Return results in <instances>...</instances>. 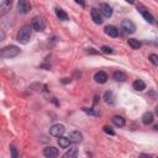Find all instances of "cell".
Listing matches in <instances>:
<instances>
[{
  "instance_id": "6da1fadb",
  "label": "cell",
  "mask_w": 158,
  "mask_h": 158,
  "mask_svg": "<svg viewBox=\"0 0 158 158\" xmlns=\"http://www.w3.org/2000/svg\"><path fill=\"white\" fill-rule=\"evenodd\" d=\"M31 33H32L31 27H30L28 25H25V26H22L21 28H20L16 38H17V41L20 43L25 44V43H27L30 41V38H31Z\"/></svg>"
},
{
  "instance_id": "7a4b0ae2",
  "label": "cell",
  "mask_w": 158,
  "mask_h": 158,
  "mask_svg": "<svg viewBox=\"0 0 158 158\" xmlns=\"http://www.w3.org/2000/svg\"><path fill=\"white\" fill-rule=\"evenodd\" d=\"M19 53H20V48L17 46L11 44V46H6V47L1 48L0 56L3 58H14V57H16Z\"/></svg>"
},
{
  "instance_id": "3957f363",
  "label": "cell",
  "mask_w": 158,
  "mask_h": 158,
  "mask_svg": "<svg viewBox=\"0 0 158 158\" xmlns=\"http://www.w3.org/2000/svg\"><path fill=\"white\" fill-rule=\"evenodd\" d=\"M31 25H32L33 30H36V31H38V32L43 31V30L46 28V20L42 16H35L31 21Z\"/></svg>"
},
{
  "instance_id": "277c9868",
  "label": "cell",
  "mask_w": 158,
  "mask_h": 158,
  "mask_svg": "<svg viewBox=\"0 0 158 158\" xmlns=\"http://www.w3.org/2000/svg\"><path fill=\"white\" fill-rule=\"evenodd\" d=\"M30 10H31V5H30L28 0H19L17 1V11L20 14L25 15L30 12Z\"/></svg>"
},
{
  "instance_id": "5b68a950",
  "label": "cell",
  "mask_w": 158,
  "mask_h": 158,
  "mask_svg": "<svg viewBox=\"0 0 158 158\" xmlns=\"http://www.w3.org/2000/svg\"><path fill=\"white\" fill-rule=\"evenodd\" d=\"M64 131H66V128H64L63 125H59V123H56V125H53L51 128H49V135L53 136V137H61Z\"/></svg>"
},
{
  "instance_id": "8992f818",
  "label": "cell",
  "mask_w": 158,
  "mask_h": 158,
  "mask_svg": "<svg viewBox=\"0 0 158 158\" xmlns=\"http://www.w3.org/2000/svg\"><path fill=\"white\" fill-rule=\"evenodd\" d=\"M121 28L127 33H133L136 31V25L131 20H123L121 22Z\"/></svg>"
},
{
  "instance_id": "52a82bcc",
  "label": "cell",
  "mask_w": 158,
  "mask_h": 158,
  "mask_svg": "<svg viewBox=\"0 0 158 158\" xmlns=\"http://www.w3.org/2000/svg\"><path fill=\"white\" fill-rule=\"evenodd\" d=\"M137 10L142 14V16L145 17V20L147 22H150V24H155V17H153V15L151 12H148L147 10L142 6V5H137Z\"/></svg>"
},
{
  "instance_id": "ba28073f",
  "label": "cell",
  "mask_w": 158,
  "mask_h": 158,
  "mask_svg": "<svg viewBox=\"0 0 158 158\" xmlns=\"http://www.w3.org/2000/svg\"><path fill=\"white\" fill-rule=\"evenodd\" d=\"M43 155L44 157H47V158H54V157H57L59 155V152L56 147H46L43 150Z\"/></svg>"
},
{
  "instance_id": "9c48e42d",
  "label": "cell",
  "mask_w": 158,
  "mask_h": 158,
  "mask_svg": "<svg viewBox=\"0 0 158 158\" xmlns=\"http://www.w3.org/2000/svg\"><path fill=\"white\" fill-rule=\"evenodd\" d=\"M91 19L96 25L103 24V17H101V11H99L98 9H91Z\"/></svg>"
},
{
  "instance_id": "30bf717a",
  "label": "cell",
  "mask_w": 158,
  "mask_h": 158,
  "mask_svg": "<svg viewBox=\"0 0 158 158\" xmlns=\"http://www.w3.org/2000/svg\"><path fill=\"white\" fill-rule=\"evenodd\" d=\"M94 79H95L96 83H99V84H104V83H106V80H107V74H106L105 72L100 71V72L95 73V76H94Z\"/></svg>"
},
{
  "instance_id": "8fae6325",
  "label": "cell",
  "mask_w": 158,
  "mask_h": 158,
  "mask_svg": "<svg viewBox=\"0 0 158 158\" xmlns=\"http://www.w3.org/2000/svg\"><path fill=\"white\" fill-rule=\"evenodd\" d=\"M100 11L105 17H111L112 16V9L109 4H101L100 6Z\"/></svg>"
},
{
  "instance_id": "7c38bea8",
  "label": "cell",
  "mask_w": 158,
  "mask_h": 158,
  "mask_svg": "<svg viewBox=\"0 0 158 158\" xmlns=\"http://www.w3.org/2000/svg\"><path fill=\"white\" fill-rule=\"evenodd\" d=\"M69 138H71L72 143H79L83 140V135L79 131H73V132H71V135H69Z\"/></svg>"
},
{
  "instance_id": "4fadbf2b",
  "label": "cell",
  "mask_w": 158,
  "mask_h": 158,
  "mask_svg": "<svg viewBox=\"0 0 158 158\" xmlns=\"http://www.w3.org/2000/svg\"><path fill=\"white\" fill-rule=\"evenodd\" d=\"M104 30H105V33L110 37H117L119 36V30L115 26H106Z\"/></svg>"
},
{
  "instance_id": "5bb4252c",
  "label": "cell",
  "mask_w": 158,
  "mask_h": 158,
  "mask_svg": "<svg viewBox=\"0 0 158 158\" xmlns=\"http://www.w3.org/2000/svg\"><path fill=\"white\" fill-rule=\"evenodd\" d=\"M132 87L137 91H143L146 89V84H145V82H143V80H141V79H137V80L133 82Z\"/></svg>"
},
{
  "instance_id": "9a60e30c",
  "label": "cell",
  "mask_w": 158,
  "mask_h": 158,
  "mask_svg": "<svg viewBox=\"0 0 158 158\" xmlns=\"http://www.w3.org/2000/svg\"><path fill=\"white\" fill-rule=\"evenodd\" d=\"M71 143H72V141H71V138L69 137H62L61 136L58 138V145L62 148H68L69 146H71Z\"/></svg>"
},
{
  "instance_id": "2e32d148",
  "label": "cell",
  "mask_w": 158,
  "mask_h": 158,
  "mask_svg": "<svg viewBox=\"0 0 158 158\" xmlns=\"http://www.w3.org/2000/svg\"><path fill=\"white\" fill-rule=\"evenodd\" d=\"M142 122L145 123V125H151V123L153 122V114L150 112V111H147L143 114V116H142Z\"/></svg>"
},
{
  "instance_id": "e0dca14e",
  "label": "cell",
  "mask_w": 158,
  "mask_h": 158,
  "mask_svg": "<svg viewBox=\"0 0 158 158\" xmlns=\"http://www.w3.org/2000/svg\"><path fill=\"white\" fill-rule=\"evenodd\" d=\"M112 122H114V125H116V126H119V127H122V126H125V123H126V121H125V119H123L122 116H119V115H115V116H112Z\"/></svg>"
},
{
  "instance_id": "ac0fdd59",
  "label": "cell",
  "mask_w": 158,
  "mask_h": 158,
  "mask_svg": "<svg viewBox=\"0 0 158 158\" xmlns=\"http://www.w3.org/2000/svg\"><path fill=\"white\" fill-rule=\"evenodd\" d=\"M112 77H114V79H115V80H117V82H125V80H126V74L122 73V72H120V71L114 72Z\"/></svg>"
},
{
  "instance_id": "d6986e66",
  "label": "cell",
  "mask_w": 158,
  "mask_h": 158,
  "mask_svg": "<svg viewBox=\"0 0 158 158\" xmlns=\"http://www.w3.org/2000/svg\"><path fill=\"white\" fill-rule=\"evenodd\" d=\"M56 15H57V17H58L59 20H62V21H67V20H68V15H67V12L64 11V10L59 9V8L56 9Z\"/></svg>"
},
{
  "instance_id": "ffe728a7",
  "label": "cell",
  "mask_w": 158,
  "mask_h": 158,
  "mask_svg": "<svg viewBox=\"0 0 158 158\" xmlns=\"http://www.w3.org/2000/svg\"><path fill=\"white\" fill-rule=\"evenodd\" d=\"M114 99H115V96H114V93L112 91H106L105 94H104V100H105L106 104H114Z\"/></svg>"
},
{
  "instance_id": "44dd1931",
  "label": "cell",
  "mask_w": 158,
  "mask_h": 158,
  "mask_svg": "<svg viewBox=\"0 0 158 158\" xmlns=\"http://www.w3.org/2000/svg\"><path fill=\"white\" fill-rule=\"evenodd\" d=\"M78 155V150H77V148L76 147H72V148H69V150L66 152V153H64V158H72V157H76Z\"/></svg>"
},
{
  "instance_id": "7402d4cb",
  "label": "cell",
  "mask_w": 158,
  "mask_h": 158,
  "mask_svg": "<svg viewBox=\"0 0 158 158\" xmlns=\"http://www.w3.org/2000/svg\"><path fill=\"white\" fill-rule=\"evenodd\" d=\"M128 44H130V47L133 48V49H138L141 47V42L138 41V40H135V38H130L128 40Z\"/></svg>"
},
{
  "instance_id": "603a6c76",
  "label": "cell",
  "mask_w": 158,
  "mask_h": 158,
  "mask_svg": "<svg viewBox=\"0 0 158 158\" xmlns=\"http://www.w3.org/2000/svg\"><path fill=\"white\" fill-rule=\"evenodd\" d=\"M11 4H12V1H9V0H1L0 6H1V10L5 12V11H8V10H10V8H11Z\"/></svg>"
},
{
  "instance_id": "cb8c5ba5",
  "label": "cell",
  "mask_w": 158,
  "mask_h": 158,
  "mask_svg": "<svg viewBox=\"0 0 158 158\" xmlns=\"http://www.w3.org/2000/svg\"><path fill=\"white\" fill-rule=\"evenodd\" d=\"M150 61H151V63L152 64H155V66H158V56L157 54H155V53H152V54H150Z\"/></svg>"
},
{
  "instance_id": "d4e9b609",
  "label": "cell",
  "mask_w": 158,
  "mask_h": 158,
  "mask_svg": "<svg viewBox=\"0 0 158 158\" xmlns=\"http://www.w3.org/2000/svg\"><path fill=\"white\" fill-rule=\"evenodd\" d=\"M83 111L87 112V114H89V115H95V116H98L99 114H100V112L94 111V109H88V107H83Z\"/></svg>"
},
{
  "instance_id": "484cf974",
  "label": "cell",
  "mask_w": 158,
  "mask_h": 158,
  "mask_svg": "<svg viewBox=\"0 0 158 158\" xmlns=\"http://www.w3.org/2000/svg\"><path fill=\"white\" fill-rule=\"evenodd\" d=\"M103 130H104V132L107 133V135H110V136H114V135H115V132H114V130H112L110 126H104Z\"/></svg>"
},
{
  "instance_id": "4316f807",
  "label": "cell",
  "mask_w": 158,
  "mask_h": 158,
  "mask_svg": "<svg viewBox=\"0 0 158 158\" xmlns=\"http://www.w3.org/2000/svg\"><path fill=\"white\" fill-rule=\"evenodd\" d=\"M101 52L103 53H106V54H110V53H112V48L109 47V46H103L101 47Z\"/></svg>"
},
{
  "instance_id": "83f0119b",
  "label": "cell",
  "mask_w": 158,
  "mask_h": 158,
  "mask_svg": "<svg viewBox=\"0 0 158 158\" xmlns=\"http://www.w3.org/2000/svg\"><path fill=\"white\" fill-rule=\"evenodd\" d=\"M10 151H11V157H12V158H17V151H16V148H15L14 146H10Z\"/></svg>"
},
{
  "instance_id": "f1b7e54d",
  "label": "cell",
  "mask_w": 158,
  "mask_h": 158,
  "mask_svg": "<svg viewBox=\"0 0 158 158\" xmlns=\"http://www.w3.org/2000/svg\"><path fill=\"white\" fill-rule=\"evenodd\" d=\"M87 52H88V53H91V54H96V53H98V51H94V48H88Z\"/></svg>"
},
{
  "instance_id": "f546056e",
  "label": "cell",
  "mask_w": 158,
  "mask_h": 158,
  "mask_svg": "<svg viewBox=\"0 0 158 158\" xmlns=\"http://www.w3.org/2000/svg\"><path fill=\"white\" fill-rule=\"evenodd\" d=\"M74 1L78 3L79 5H82V6H84V5H85V1H84V0H74Z\"/></svg>"
},
{
  "instance_id": "4dcf8cb0",
  "label": "cell",
  "mask_w": 158,
  "mask_h": 158,
  "mask_svg": "<svg viewBox=\"0 0 158 158\" xmlns=\"http://www.w3.org/2000/svg\"><path fill=\"white\" fill-rule=\"evenodd\" d=\"M68 82H71V79H68V78H64V80H62V83H64V84L68 83Z\"/></svg>"
},
{
  "instance_id": "1f68e13d",
  "label": "cell",
  "mask_w": 158,
  "mask_h": 158,
  "mask_svg": "<svg viewBox=\"0 0 158 158\" xmlns=\"http://www.w3.org/2000/svg\"><path fill=\"white\" fill-rule=\"evenodd\" d=\"M126 1H127L128 4H133V3H135V0H126Z\"/></svg>"
},
{
  "instance_id": "d6a6232c",
  "label": "cell",
  "mask_w": 158,
  "mask_h": 158,
  "mask_svg": "<svg viewBox=\"0 0 158 158\" xmlns=\"http://www.w3.org/2000/svg\"><path fill=\"white\" fill-rule=\"evenodd\" d=\"M156 115H157V116H158V105H157V106H156Z\"/></svg>"
},
{
  "instance_id": "836d02e7",
  "label": "cell",
  "mask_w": 158,
  "mask_h": 158,
  "mask_svg": "<svg viewBox=\"0 0 158 158\" xmlns=\"http://www.w3.org/2000/svg\"><path fill=\"white\" fill-rule=\"evenodd\" d=\"M155 130H156V131H158V125H156V126H155Z\"/></svg>"
},
{
  "instance_id": "e575fe53",
  "label": "cell",
  "mask_w": 158,
  "mask_h": 158,
  "mask_svg": "<svg viewBox=\"0 0 158 158\" xmlns=\"http://www.w3.org/2000/svg\"><path fill=\"white\" fill-rule=\"evenodd\" d=\"M9 1H12V0H9Z\"/></svg>"
},
{
  "instance_id": "d590c367",
  "label": "cell",
  "mask_w": 158,
  "mask_h": 158,
  "mask_svg": "<svg viewBox=\"0 0 158 158\" xmlns=\"http://www.w3.org/2000/svg\"><path fill=\"white\" fill-rule=\"evenodd\" d=\"M157 26H158V24H157Z\"/></svg>"
}]
</instances>
